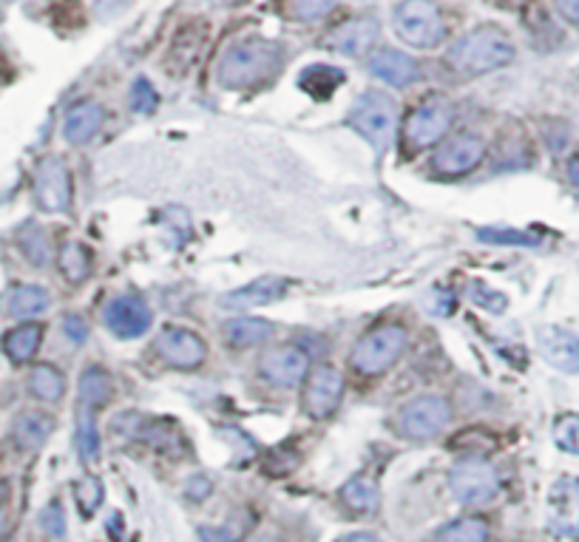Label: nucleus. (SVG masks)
Listing matches in <instances>:
<instances>
[{
    "label": "nucleus",
    "mask_w": 579,
    "mask_h": 542,
    "mask_svg": "<svg viewBox=\"0 0 579 542\" xmlns=\"http://www.w3.org/2000/svg\"><path fill=\"white\" fill-rule=\"evenodd\" d=\"M284 63L282 45L267 38L238 40L222 54L216 80L225 89H256L278 74Z\"/></svg>",
    "instance_id": "nucleus-1"
},
{
    "label": "nucleus",
    "mask_w": 579,
    "mask_h": 542,
    "mask_svg": "<svg viewBox=\"0 0 579 542\" xmlns=\"http://www.w3.org/2000/svg\"><path fill=\"white\" fill-rule=\"evenodd\" d=\"M511 60H515V43L497 27L471 29L457 43H451L446 54V63L466 78H480V74L506 69Z\"/></svg>",
    "instance_id": "nucleus-2"
},
{
    "label": "nucleus",
    "mask_w": 579,
    "mask_h": 542,
    "mask_svg": "<svg viewBox=\"0 0 579 542\" xmlns=\"http://www.w3.org/2000/svg\"><path fill=\"white\" fill-rule=\"evenodd\" d=\"M349 125L358 131L378 154L389 151L398 131V105L393 98H386L380 91H367L355 100L353 111H349Z\"/></svg>",
    "instance_id": "nucleus-3"
},
{
    "label": "nucleus",
    "mask_w": 579,
    "mask_h": 542,
    "mask_svg": "<svg viewBox=\"0 0 579 542\" xmlns=\"http://www.w3.org/2000/svg\"><path fill=\"white\" fill-rule=\"evenodd\" d=\"M393 23L398 38L415 49H435L446 38L444 14L435 0H400Z\"/></svg>",
    "instance_id": "nucleus-4"
},
{
    "label": "nucleus",
    "mask_w": 579,
    "mask_h": 542,
    "mask_svg": "<svg viewBox=\"0 0 579 542\" xmlns=\"http://www.w3.org/2000/svg\"><path fill=\"white\" fill-rule=\"evenodd\" d=\"M406 329L398 324H386L369 336L360 338L353 349V367L360 375H380L393 369L395 361L404 356Z\"/></svg>",
    "instance_id": "nucleus-5"
},
{
    "label": "nucleus",
    "mask_w": 579,
    "mask_h": 542,
    "mask_svg": "<svg viewBox=\"0 0 579 542\" xmlns=\"http://www.w3.org/2000/svg\"><path fill=\"white\" fill-rule=\"evenodd\" d=\"M449 485L455 498L464 505H486L497 498L500 491V474L489 460L466 458L455 463L449 474Z\"/></svg>",
    "instance_id": "nucleus-6"
},
{
    "label": "nucleus",
    "mask_w": 579,
    "mask_h": 542,
    "mask_svg": "<svg viewBox=\"0 0 579 542\" xmlns=\"http://www.w3.org/2000/svg\"><path fill=\"white\" fill-rule=\"evenodd\" d=\"M451 409L440 395H420L398 412V432L409 440H429L446 429Z\"/></svg>",
    "instance_id": "nucleus-7"
},
{
    "label": "nucleus",
    "mask_w": 579,
    "mask_h": 542,
    "mask_svg": "<svg viewBox=\"0 0 579 542\" xmlns=\"http://www.w3.org/2000/svg\"><path fill=\"white\" fill-rule=\"evenodd\" d=\"M451 120H455V114H451L449 103H444V100H429V103H424L420 109H415L413 114L406 116V143L415 151L429 149V145H435L438 140H444Z\"/></svg>",
    "instance_id": "nucleus-8"
},
{
    "label": "nucleus",
    "mask_w": 579,
    "mask_h": 542,
    "mask_svg": "<svg viewBox=\"0 0 579 542\" xmlns=\"http://www.w3.org/2000/svg\"><path fill=\"white\" fill-rule=\"evenodd\" d=\"M34 196L49 214H63L71 205V174L60 156H45L34 174Z\"/></svg>",
    "instance_id": "nucleus-9"
},
{
    "label": "nucleus",
    "mask_w": 579,
    "mask_h": 542,
    "mask_svg": "<svg viewBox=\"0 0 579 542\" xmlns=\"http://www.w3.org/2000/svg\"><path fill=\"white\" fill-rule=\"evenodd\" d=\"M103 321L116 338H140L142 333H149L151 310L140 296L125 293V296H116L105 304Z\"/></svg>",
    "instance_id": "nucleus-10"
},
{
    "label": "nucleus",
    "mask_w": 579,
    "mask_h": 542,
    "mask_svg": "<svg viewBox=\"0 0 579 542\" xmlns=\"http://www.w3.org/2000/svg\"><path fill=\"white\" fill-rule=\"evenodd\" d=\"M548 525L553 534L579 536V480L562 478L548 491Z\"/></svg>",
    "instance_id": "nucleus-11"
},
{
    "label": "nucleus",
    "mask_w": 579,
    "mask_h": 542,
    "mask_svg": "<svg viewBox=\"0 0 579 542\" xmlns=\"http://www.w3.org/2000/svg\"><path fill=\"white\" fill-rule=\"evenodd\" d=\"M482 156H486V143H482L480 136L460 134L431 156V165L444 176H464L480 165Z\"/></svg>",
    "instance_id": "nucleus-12"
},
{
    "label": "nucleus",
    "mask_w": 579,
    "mask_h": 542,
    "mask_svg": "<svg viewBox=\"0 0 579 542\" xmlns=\"http://www.w3.org/2000/svg\"><path fill=\"white\" fill-rule=\"evenodd\" d=\"M344 395V378L335 367H316L307 378L304 389V407L313 418H327L338 409Z\"/></svg>",
    "instance_id": "nucleus-13"
},
{
    "label": "nucleus",
    "mask_w": 579,
    "mask_h": 542,
    "mask_svg": "<svg viewBox=\"0 0 579 542\" xmlns=\"http://www.w3.org/2000/svg\"><path fill=\"white\" fill-rule=\"evenodd\" d=\"M156 349L171 367L193 369L200 367L207 356V347L196 333L185 327H165L156 338Z\"/></svg>",
    "instance_id": "nucleus-14"
},
{
    "label": "nucleus",
    "mask_w": 579,
    "mask_h": 542,
    "mask_svg": "<svg viewBox=\"0 0 579 542\" xmlns=\"http://www.w3.org/2000/svg\"><path fill=\"white\" fill-rule=\"evenodd\" d=\"M307 352L293 344H282V347L267 349L262 356V375L267 381L278 384V387H296L307 375Z\"/></svg>",
    "instance_id": "nucleus-15"
},
{
    "label": "nucleus",
    "mask_w": 579,
    "mask_h": 542,
    "mask_svg": "<svg viewBox=\"0 0 579 542\" xmlns=\"http://www.w3.org/2000/svg\"><path fill=\"white\" fill-rule=\"evenodd\" d=\"M380 38V27L378 20L373 18H355L342 23L338 29L327 34V45L335 49V52L347 54V58H360V54H367Z\"/></svg>",
    "instance_id": "nucleus-16"
},
{
    "label": "nucleus",
    "mask_w": 579,
    "mask_h": 542,
    "mask_svg": "<svg viewBox=\"0 0 579 542\" xmlns=\"http://www.w3.org/2000/svg\"><path fill=\"white\" fill-rule=\"evenodd\" d=\"M537 347L553 369H562L568 375L579 372V338L573 333L560 327H540L537 329Z\"/></svg>",
    "instance_id": "nucleus-17"
},
{
    "label": "nucleus",
    "mask_w": 579,
    "mask_h": 542,
    "mask_svg": "<svg viewBox=\"0 0 579 542\" xmlns=\"http://www.w3.org/2000/svg\"><path fill=\"white\" fill-rule=\"evenodd\" d=\"M369 74L389 85H409L420 78V65L398 49H380L369 58Z\"/></svg>",
    "instance_id": "nucleus-18"
},
{
    "label": "nucleus",
    "mask_w": 579,
    "mask_h": 542,
    "mask_svg": "<svg viewBox=\"0 0 579 542\" xmlns=\"http://www.w3.org/2000/svg\"><path fill=\"white\" fill-rule=\"evenodd\" d=\"M287 290V282L278 276H264L251 282V285L238 287V290L227 293L222 298V307L227 310H251V307H264V304H273L284 296Z\"/></svg>",
    "instance_id": "nucleus-19"
},
{
    "label": "nucleus",
    "mask_w": 579,
    "mask_h": 542,
    "mask_svg": "<svg viewBox=\"0 0 579 542\" xmlns=\"http://www.w3.org/2000/svg\"><path fill=\"white\" fill-rule=\"evenodd\" d=\"M105 123V109L94 100H83V103L71 105L69 114H65L63 134L71 145H83L89 143L96 131L103 129Z\"/></svg>",
    "instance_id": "nucleus-20"
},
{
    "label": "nucleus",
    "mask_w": 579,
    "mask_h": 542,
    "mask_svg": "<svg viewBox=\"0 0 579 542\" xmlns=\"http://www.w3.org/2000/svg\"><path fill=\"white\" fill-rule=\"evenodd\" d=\"M52 307V296L45 287L38 285H20L14 287L12 296H9V313L18 318H29V316H40Z\"/></svg>",
    "instance_id": "nucleus-21"
},
{
    "label": "nucleus",
    "mask_w": 579,
    "mask_h": 542,
    "mask_svg": "<svg viewBox=\"0 0 579 542\" xmlns=\"http://www.w3.org/2000/svg\"><path fill=\"white\" fill-rule=\"evenodd\" d=\"M342 83H344V74L338 72V69H333V65H324V63L307 65V69L298 74V85L318 100H327Z\"/></svg>",
    "instance_id": "nucleus-22"
},
{
    "label": "nucleus",
    "mask_w": 579,
    "mask_h": 542,
    "mask_svg": "<svg viewBox=\"0 0 579 542\" xmlns=\"http://www.w3.org/2000/svg\"><path fill=\"white\" fill-rule=\"evenodd\" d=\"M40 341H43V327L38 324H23V327L12 329L3 341V349H7V356L18 364H27L32 361L34 352L40 349Z\"/></svg>",
    "instance_id": "nucleus-23"
},
{
    "label": "nucleus",
    "mask_w": 579,
    "mask_h": 542,
    "mask_svg": "<svg viewBox=\"0 0 579 542\" xmlns=\"http://www.w3.org/2000/svg\"><path fill=\"white\" fill-rule=\"evenodd\" d=\"M52 429L54 420L49 418V415L27 412L14 420V440H18L23 449H38V446H43L45 440H49Z\"/></svg>",
    "instance_id": "nucleus-24"
},
{
    "label": "nucleus",
    "mask_w": 579,
    "mask_h": 542,
    "mask_svg": "<svg viewBox=\"0 0 579 542\" xmlns=\"http://www.w3.org/2000/svg\"><path fill=\"white\" fill-rule=\"evenodd\" d=\"M273 327L262 318H233L225 324V336L233 347H256V344L267 341Z\"/></svg>",
    "instance_id": "nucleus-25"
},
{
    "label": "nucleus",
    "mask_w": 579,
    "mask_h": 542,
    "mask_svg": "<svg viewBox=\"0 0 579 542\" xmlns=\"http://www.w3.org/2000/svg\"><path fill=\"white\" fill-rule=\"evenodd\" d=\"M431 542H489V525L477 517H460L435 531Z\"/></svg>",
    "instance_id": "nucleus-26"
},
{
    "label": "nucleus",
    "mask_w": 579,
    "mask_h": 542,
    "mask_svg": "<svg viewBox=\"0 0 579 542\" xmlns=\"http://www.w3.org/2000/svg\"><path fill=\"white\" fill-rule=\"evenodd\" d=\"M111 398V378L103 367H89L80 375V407L100 409Z\"/></svg>",
    "instance_id": "nucleus-27"
},
{
    "label": "nucleus",
    "mask_w": 579,
    "mask_h": 542,
    "mask_svg": "<svg viewBox=\"0 0 579 542\" xmlns=\"http://www.w3.org/2000/svg\"><path fill=\"white\" fill-rule=\"evenodd\" d=\"M29 392H32L34 398L54 403V400L63 398L65 392L63 372L49 367V364H40V367H34L32 372H29Z\"/></svg>",
    "instance_id": "nucleus-28"
},
{
    "label": "nucleus",
    "mask_w": 579,
    "mask_h": 542,
    "mask_svg": "<svg viewBox=\"0 0 579 542\" xmlns=\"http://www.w3.org/2000/svg\"><path fill=\"white\" fill-rule=\"evenodd\" d=\"M18 242H20V250H23V256H27L32 265H38V267L49 265V258H52V245H49V236H45L43 227H38L34 222H29V225L18 233Z\"/></svg>",
    "instance_id": "nucleus-29"
},
{
    "label": "nucleus",
    "mask_w": 579,
    "mask_h": 542,
    "mask_svg": "<svg viewBox=\"0 0 579 542\" xmlns=\"http://www.w3.org/2000/svg\"><path fill=\"white\" fill-rule=\"evenodd\" d=\"M60 273L69 278L71 285H83L91 273L89 250L83 245H78V242L63 245V250H60Z\"/></svg>",
    "instance_id": "nucleus-30"
},
{
    "label": "nucleus",
    "mask_w": 579,
    "mask_h": 542,
    "mask_svg": "<svg viewBox=\"0 0 579 542\" xmlns=\"http://www.w3.org/2000/svg\"><path fill=\"white\" fill-rule=\"evenodd\" d=\"M342 503L347 505L349 511H373L378 505V489H375L373 480L367 478H353L347 485L342 489Z\"/></svg>",
    "instance_id": "nucleus-31"
},
{
    "label": "nucleus",
    "mask_w": 579,
    "mask_h": 542,
    "mask_svg": "<svg viewBox=\"0 0 579 542\" xmlns=\"http://www.w3.org/2000/svg\"><path fill=\"white\" fill-rule=\"evenodd\" d=\"M94 412L91 407H80L78 412V452L85 463H94L100 458V438H96Z\"/></svg>",
    "instance_id": "nucleus-32"
},
{
    "label": "nucleus",
    "mask_w": 579,
    "mask_h": 542,
    "mask_svg": "<svg viewBox=\"0 0 579 542\" xmlns=\"http://www.w3.org/2000/svg\"><path fill=\"white\" fill-rule=\"evenodd\" d=\"M253 520L247 511H238L236 517H231L225 525H220V529H211V525H205V529H200V536L205 542H242V536L251 531Z\"/></svg>",
    "instance_id": "nucleus-33"
},
{
    "label": "nucleus",
    "mask_w": 579,
    "mask_h": 542,
    "mask_svg": "<svg viewBox=\"0 0 579 542\" xmlns=\"http://www.w3.org/2000/svg\"><path fill=\"white\" fill-rule=\"evenodd\" d=\"M553 440L562 452L579 454V415H562L553 427Z\"/></svg>",
    "instance_id": "nucleus-34"
},
{
    "label": "nucleus",
    "mask_w": 579,
    "mask_h": 542,
    "mask_svg": "<svg viewBox=\"0 0 579 542\" xmlns=\"http://www.w3.org/2000/svg\"><path fill=\"white\" fill-rule=\"evenodd\" d=\"M482 242H491V245H537V239L531 233H520V231H506V227H482L477 233Z\"/></svg>",
    "instance_id": "nucleus-35"
},
{
    "label": "nucleus",
    "mask_w": 579,
    "mask_h": 542,
    "mask_svg": "<svg viewBox=\"0 0 579 542\" xmlns=\"http://www.w3.org/2000/svg\"><path fill=\"white\" fill-rule=\"evenodd\" d=\"M469 298L475 304H480V307H486V310H491V313L506 310V296H502V293H497V290H491V287H486L482 282H471Z\"/></svg>",
    "instance_id": "nucleus-36"
},
{
    "label": "nucleus",
    "mask_w": 579,
    "mask_h": 542,
    "mask_svg": "<svg viewBox=\"0 0 579 542\" xmlns=\"http://www.w3.org/2000/svg\"><path fill=\"white\" fill-rule=\"evenodd\" d=\"M78 500L83 514H94L96 505L103 503V485L96 478H83L78 483Z\"/></svg>",
    "instance_id": "nucleus-37"
},
{
    "label": "nucleus",
    "mask_w": 579,
    "mask_h": 542,
    "mask_svg": "<svg viewBox=\"0 0 579 542\" xmlns=\"http://www.w3.org/2000/svg\"><path fill=\"white\" fill-rule=\"evenodd\" d=\"M333 7L335 0H293L290 12H293V18L296 20H318L324 18Z\"/></svg>",
    "instance_id": "nucleus-38"
},
{
    "label": "nucleus",
    "mask_w": 579,
    "mask_h": 542,
    "mask_svg": "<svg viewBox=\"0 0 579 542\" xmlns=\"http://www.w3.org/2000/svg\"><path fill=\"white\" fill-rule=\"evenodd\" d=\"M154 105H156L154 85H151L145 78H140L134 83V89H131V109L140 111V114H149V111H154Z\"/></svg>",
    "instance_id": "nucleus-39"
},
{
    "label": "nucleus",
    "mask_w": 579,
    "mask_h": 542,
    "mask_svg": "<svg viewBox=\"0 0 579 542\" xmlns=\"http://www.w3.org/2000/svg\"><path fill=\"white\" fill-rule=\"evenodd\" d=\"M40 525H43L45 534L52 536H63L65 534V520H63V509L58 503L45 505L43 514H40Z\"/></svg>",
    "instance_id": "nucleus-40"
},
{
    "label": "nucleus",
    "mask_w": 579,
    "mask_h": 542,
    "mask_svg": "<svg viewBox=\"0 0 579 542\" xmlns=\"http://www.w3.org/2000/svg\"><path fill=\"white\" fill-rule=\"evenodd\" d=\"M63 333L71 344H83L85 338H89V324H85L80 316H65Z\"/></svg>",
    "instance_id": "nucleus-41"
},
{
    "label": "nucleus",
    "mask_w": 579,
    "mask_h": 542,
    "mask_svg": "<svg viewBox=\"0 0 579 542\" xmlns=\"http://www.w3.org/2000/svg\"><path fill=\"white\" fill-rule=\"evenodd\" d=\"M211 489H213L211 480H207L205 474H200V478H193L191 483H187L185 494H187V498H191V500H205L207 494H211Z\"/></svg>",
    "instance_id": "nucleus-42"
},
{
    "label": "nucleus",
    "mask_w": 579,
    "mask_h": 542,
    "mask_svg": "<svg viewBox=\"0 0 579 542\" xmlns=\"http://www.w3.org/2000/svg\"><path fill=\"white\" fill-rule=\"evenodd\" d=\"M553 7H557V12H560L568 23L579 27V0H553Z\"/></svg>",
    "instance_id": "nucleus-43"
},
{
    "label": "nucleus",
    "mask_w": 579,
    "mask_h": 542,
    "mask_svg": "<svg viewBox=\"0 0 579 542\" xmlns=\"http://www.w3.org/2000/svg\"><path fill=\"white\" fill-rule=\"evenodd\" d=\"M342 542H380V540L373 534H349V536H344Z\"/></svg>",
    "instance_id": "nucleus-44"
},
{
    "label": "nucleus",
    "mask_w": 579,
    "mask_h": 542,
    "mask_svg": "<svg viewBox=\"0 0 579 542\" xmlns=\"http://www.w3.org/2000/svg\"><path fill=\"white\" fill-rule=\"evenodd\" d=\"M568 180H571V185L579 191V160L571 162V168H568Z\"/></svg>",
    "instance_id": "nucleus-45"
},
{
    "label": "nucleus",
    "mask_w": 579,
    "mask_h": 542,
    "mask_svg": "<svg viewBox=\"0 0 579 542\" xmlns=\"http://www.w3.org/2000/svg\"><path fill=\"white\" fill-rule=\"evenodd\" d=\"M7 525H9V520H7V514H3V511H0V536L7 534Z\"/></svg>",
    "instance_id": "nucleus-46"
},
{
    "label": "nucleus",
    "mask_w": 579,
    "mask_h": 542,
    "mask_svg": "<svg viewBox=\"0 0 579 542\" xmlns=\"http://www.w3.org/2000/svg\"><path fill=\"white\" fill-rule=\"evenodd\" d=\"M220 7H233V3H238V0H216Z\"/></svg>",
    "instance_id": "nucleus-47"
},
{
    "label": "nucleus",
    "mask_w": 579,
    "mask_h": 542,
    "mask_svg": "<svg viewBox=\"0 0 579 542\" xmlns=\"http://www.w3.org/2000/svg\"><path fill=\"white\" fill-rule=\"evenodd\" d=\"M3 498H7V483H0V503H3Z\"/></svg>",
    "instance_id": "nucleus-48"
},
{
    "label": "nucleus",
    "mask_w": 579,
    "mask_h": 542,
    "mask_svg": "<svg viewBox=\"0 0 579 542\" xmlns=\"http://www.w3.org/2000/svg\"><path fill=\"white\" fill-rule=\"evenodd\" d=\"M258 542H276V540H267V536H264V540H258Z\"/></svg>",
    "instance_id": "nucleus-49"
}]
</instances>
